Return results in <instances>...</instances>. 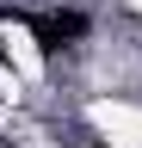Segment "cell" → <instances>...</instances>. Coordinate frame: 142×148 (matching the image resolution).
<instances>
[{
	"instance_id": "cell-1",
	"label": "cell",
	"mask_w": 142,
	"mask_h": 148,
	"mask_svg": "<svg viewBox=\"0 0 142 148\" xmlns=\"http://www.w3.org/2000/svg\"><path fill=\"white\" fill-rule=\"evenodd\" d=\"M80 31H86V18H80V12H56V18H37V43H43L49 56H56V49L68 43V37H80Z\"/></svg>"
}]
</instances>
